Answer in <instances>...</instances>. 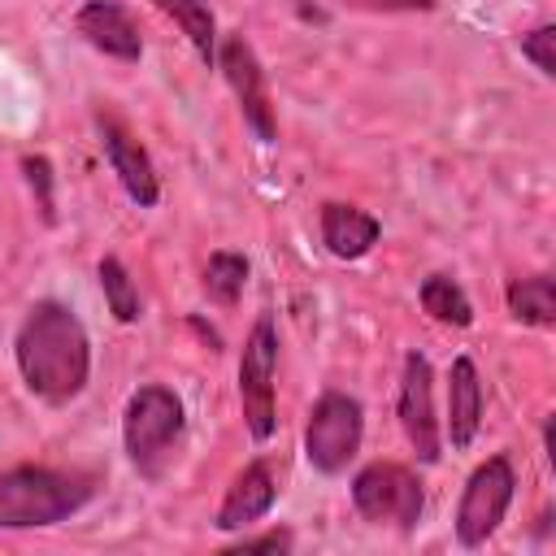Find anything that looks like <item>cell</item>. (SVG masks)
<instances>
[{
  "label": "cell",
  "instance_id": "cell-1",
  "mask_svg": "<svg viewBox=\"0 0 556 556\" xmlns=\"http://www.w3.org/2000/svg\"><path fill=\"white\" fill-rule=\"evenodd\" d=\"M13 361L26 391L52 408L78 400L91 378V339L61 300H35L13 334Z\"/></svg>",
  "mask_w": 556,
  "mask_h": 556
},
{
  "label": "cell",
  "instance_id": "cell-2",
  "mask_svg": "<svg viewBox=\"0 0 556 556\" xmlns=\"http://www.w3.org/2000/svg\"><path fill=\"white\" fill-rule=\"evenodd\" d=\"M91 495H96V482L87 473L52 469V465H13L0 473V530L61 526Z\"/></svg>",
  "mask_w": 556,
  "mask_h": 556
},
{
  "label": "cell",
  "instance_id": "cell-3",
  "mask_svg": "<svg viewBox=\"0 0 556 556\" xmlns=\"http://www.w3.org/2000/svg\"><path fill=\"white\" fill-rule=\"evenodd\" d=\"M182 430H187V408L178 400L174 387L165 382H143L126 395V408H122V447H126V460L135 465L139 478L156 482L165 473V465L174 460L178 443H182Z\"/></svg>",
  "mask_w": 556,
  "mask_h": 556
},
{
  "label": "cell",
  "instance_id": "cell-4",
  "mask_svg": "<svg viewBox=\"0 0 556 556\" xmlns=\"http://www.w3.org/2000/svg\"><path fill=\"white\" fill-rule=\"evenodd\" d=\"M352 508L369 526H391L400 534H413L421 526V513H426V491L408 465L369 460L352 478Z\"/></svg>",
  "mask_w": 556,
  "mask_h": 556
},
{
  "label": "cell",
  "instance_id": "cell-5",
  "mask_svg": "<svg viewBox=\"0 0 556 556\" xmlns=\"http://www.w3.org/2000/svg\"><path fill=\"white\" fill-rule=\"evenodd\" d=\"M278 326L274 317H256L243 352H239V408H243V426L256 443H269L278 430Z\"/></svg>",
  "mask_w": 556,
  "mask_h": 556
},
{
  "label": "cell",
  "instance_id": "cell-6",
  "mask_svg": "<svg viewBox=\"0 0 556 556\" xmlns=\"http://www.w3.org/2000/svg\"><path fill=\"white\" fill-rule=\"evenodd\" d=\"M361 439H365L361 400L348 391H321L308 408V421H304V460L317 473L334 478L356 460Z\"/></svg>",
  "mask_w": 556,
  "mask_h": 556
},
{
  "label": "cell",
  "instance_id": "cell-7",
  "mask_svg": "<svg viewBox=\"0 0 556 556\" xmlns=\"http://www.w3.org/2000/svg\"><path fill=\"white\" fill-rule=\"evenodd\" d=\"M513 495H517V469H513V456L508 452H495L486 456L469 478H465V491H460V504H456V543L460 547H482L500 521L508 517L513 508Z\"/></svg>",
  "mask_w": 556,
  "mask_h": 556
},
{
  "label": "cell",
  "instance_id": "cell-8",
  "mask_svg": "<svg viewBox=\"0 0 556 556\" xmlns=\"http://www.w3.org/2000/svg\"><path fill=\"white\" fill-rule=\"evenodd\" d=\"M239 104V117L243 126L252 130L256 143H278V113H274V100H269V83H265V65L256 56V48L248 43L243 30H230L217 39V61H213Z\"/></svg>",
  "mask_w": 556,
  "mask_h": 556
},
{
  "label": "cell",
  "instance_id": "cell-9",
  "mask_svg": "<svg viewBox=\"0 0 556 556\" xmlns=\"http://www.w3.org/2000/svg\"><path fill=\"white\" fill-rule=\"evenodd\" d=\"M395 417H400V430H404L408 447L417 452V460L434 465L443 456V426L434 417V369L417 348L404 356V369H400Z\"/></svg>",
  "mask_w": 556,
  "mask_h": 556
},
{
  "label": "cell",
  "instance_id": "cell-10",
  "mask_svg": "<svg viewBox=\"0 0 556 556\" xmlns=\"http://www.w3.org/2000/svg\"><path fill=\"white\" fill-rule=\"evenodd\" d=\"M96 135H100V152L109 161V169L117 174L122 191L139 204V208H152L161 200V178H156V165L148 156V148L135 139V130L109 113V109H96Z\"/></svg>",
  "mask_w": 556,
  "mask_h": 556
},
{
  "label": "cell",
  "instance_id": "cell-11",
  "mask_svg": "<svg viewBox=\"0 0 556 556\" xmlns=\"http://www.w3.org/2000/svg\"><path fill=\"white\" fill-rule=\"evenodd\" d=\"M74 35H78L87 48H96V52L122 61V65H135V61L143 56L139 22H135V13H130L122 0H87V4H78V13H74Z\"/></svg>",
  "mask_w": 556,
  "mask_h": 556
},
{
  "label": "cell",
  "instance_id": "cell-12",
  "mask_svg": "<svg viewBox=\"0 0 556 556\" xmlns=\"http://www.w3.org/2000/svg\"><path fill=\"white\" fill-rule=\"evenodd\" d=\"M274 504H278V473H274V465L265 456H256L226 486V495H222V504L213 513V526L222 534H239V530L256 526L261 517H269Z\"/></svg>",
  "mask_w": 556,
  "mask_h": 556
},
{
  "label": "cell",
  "instance_id": "cell-13",
  "mask_svg": "<svg viewBox=\"0 0 556 556\" xmlns=\"http://www.w3.org/2000/svg\"><path fill=\"white\" fill-rule=\"evenodd\" d=\"M482 374L469 356H452L447 365V417L439 421L443 426V439L452 443V452H465L473 447L478 430H482Z\"/></svg>",
  "mask_w": 556,
  "mask_h": 556
},
{
  "label": "cell",
  "instance_id": "cell-14",
  "mask_svg": "<svg viewBox=\"0 0 556 556\" xmlns=\"http://www.w3.org/2000/svg\"><path fill=\"white\" fill-rule=\"evenodd\" d=\"M317 226H321V243L334 261H361L374 252L382 226L374 213L356 208V204H343V200H326L321 213H317Z\"/></svg>",
  "mask_w": 556,
  "mask_h": 556
},
{
  "label": "cell",
  "instance_id": "cell-15",
  "mask_svg": "<svg viewBox=\"0 0 556 556\" xmlns=\"http://www.w3.org/2000/svg\"><path fill=\"white\" fill-rule=\"evenodd\" d=\"M504 304H508L513 321L534 326V330H552L556 326V278L552 274L513 278L504 287Z\"/></svg>",
  "mask_w": 556,
  "mask_h": 556
},
{
  "label": "cell",
  "instance_id": "cell-16",
  "mask_svg": "<svg viewBox=\"0 0 556 556\" xmlns=\"http://www.w3.org/2000/svg\"><path fill=\"white\" fill-rule=\"evenodd\" d=\"M417 304L430 321L452 326V330H469L473 326V300L465 295V287L447 274H426L417 287Z\"/></svg>",
  "mask_w": 556,
  "mask_h": 556
},
{
  "label": "cell",
  "instance_id": "cell-17",
  "mask_svg": "<svg viewBox=\"0 0 556 556\" xmlns=\"http://www.w3.org/2000/svg\"><path fill=\"white\" fill-rule=\"evenodd\" d=\"M152 9L165 13V17H174V26L187 35V43L195 48V56H200L204 65L217 61V39H222V30H217V17H213L208 0H152Z\"/></svg>",
  "mask_w": 556,
  "mask_h": 556
},
{
  "label": "cell",
  "instance_id": "cell-18",
  "mask_svg": "<svg viewBox=\"0 0 556 556\" xmlns=\"http://www.w3.org/2000/svg\"><path fill=\"white\" fill-rule=\"evenodd\" d=\"M248 274H252V265H248L243 252L217 248V252H208V261H204V282H200V287H204V295H208L213 304L235 308L239 295H243V287H248Z\"/></svg>",
  "mask_w": 556,
  "mask_h": 556
},
{
  "label": "cell",
  "instance_id": "cell-19",
  "mask_svg": "<svg viewBox=\"0 0 556 556\" xmlns=\"http://www.w3.org/2000/svg\"><path fill=\"white\" fill-rule=\"evenodd\" d=\"M96 278H100V291H104V304H109L113 321L135 326V321L143 317V300H139V287H135L130 269H126L117 256H100Z\"/></svg>",
  "mask_w": 556,
  "mask_h": 556
},
{
  "label": "cell",
  "instance_id": "cell-20",
  "mask_svg": "<svg viewBox=\"0 0 556 556\" xmlns=\"http://www.w3.org/2000/svg\"><path fill=\"white\" fill-rule=\"evenodd\" d=\"M17 165H22V178H26V191H30L35 208H39V217L48 226H56V174H52V161L43 152H26Z\"/></svg>",
  "mask_w": 556,
  "mask_h": 556
},
{
  "label": "cell",
  "instance_id": "cell-21",
  "mask_svg": "<svg viewBox=\"0 0 556 556\" xmlns=\"http://www.w3.org/2000/svg\"><path fill=\"white\" fill-rule=\"evenodd\" d=\"M556 26L552 22H543V26H534V30H521V56L543 74V78H556Z\"/></svg>",
  "mask_w": 556,
  "mask_h": 556
},
{
  "label": "cell",
  "instance_id": "cell-22",
  "mask_svg": "<svg viewBox=\"0 0 556 556\" xmlns=\"http://www.w3.org/2000/svg\"><path fill=\"white\" fill-rule=\"evenodd\" d=\"M291 530H265V534H243L235 547L239 552H291Z\"/></svg>",
  "mask_w": 556,
  "mask_h": 556
},
{
  "label": "cell",
  "instance_id": "cell-23",
  "mask_svg": "<svg viewBox=\"0 0 556 556\" xmlns=\"http://www.w3.org/2000/svg\"><path fill=\"white\" fill-rule=\"evenodd\" d=\"M356 9H378V13H430L439 0H352Z\"/></svg>",
  "mask_w": 556,
  "mask_h": 556
}]
</instances>
